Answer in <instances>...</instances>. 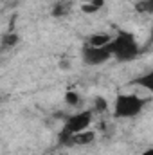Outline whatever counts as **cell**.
Returning a JSON list of instances; mask_svg holds the SVG:
<instances>
[{
	"mask_svg": "<svg viewBox=\"0 0 153 155\" xmlns=\"http://www.w3.org/2000/svg\"><path fill=\"white\" fill-rule=\"evenodd\" d=\"M112 56L119 61H130L139 56V45L130 33H119L108 45Z\"/></svg>",
	"mask_w": 153,
	"mask_h": 155,
	"instance_id": "cell-1",
	"label": "cell"
},
{
	"mask_svg": "<svg viewBox=\"0 0 153 155\" xmlns=\"http://www.w3.org/2000/svg\"><path fill=\"white\" fill-rule=\"evenodd\" d=\"M144 101L135 94H119L114 101V116L119 119H130L142 112Z\"/></svg>",
	"mask_w": 153,
	"mask_h": 155,
	"instance_id": "cell-2",
	"label": "cell"
},
{
	"mask_svg": "<svg viewBox=\"0 0 153 155\" xmlns=\"http://www.w3.org/2000/svg\"><path fill=\"white\" fill-rule=\"evenodd\" d=\"M92 123V112L90 110H83V112H77L74 116H70L65 121V126L60 134V143L61 144H70V139L74 134H79L83 130H86Z\"/></svg>",
	"mask_w": 153,
	"mask_h": 155,
	"instance_id": "cell-3",
	"label": "cell"
},
{
	"mask_svg": "<svg viewBox=\"0 0 153 155\" xmlns=\"http://www.w3.org/2000/svg\"><path fill=\"white\" fill-rule=\"evenodd\" d=\"M112 56L110 49L108 47H92V45H86L83 49V61L86 65H101V63H106Z\"/></svg>",
	"mask_w": 153,
	"mask_h": 155,
	"instance_id": "cell-4",
	"label": "cell"
},
{
	"mask_svg": "<svg viewBox=\"0 0 153 155\" xmlns=\"http://www.w3.org/2000/svg\"><path fill=\"white\" fill-rule=\"evenodd\" d=\"M94 139H96V132H92V130H83V132L72 135L69 146H85V144H90Z\"/></svg>",
	"mask_w": 153,
	"mask_h": 155,
	"instance_id": "cell-5",
	"label": "cell"
},
{
	"mask_svg": "<svg viewBox=\"0 0 153 155\" xmlns=\"http://www.w3.org/2000/svg\"><path fill=\"white\" fill-rule=\"evenodd\" d=\"M112 40H114V36H110L106 33H97V35L90 36L88 45H92V47H108L112 43Z\"/></svg>",
	"mask_w": 153,
	"mask_h": 155,
	"instance_id": "cell-6",
	"label": "cell"
},
{
	"mask_svg": "<svg viewBox=\"0 0 153 155\" xmlns=\"http://www.w3.org/2000/svg\"><path fill=\"white\" fill-rule=\"evenodd\" d=\"M69 4L67 2H58V4H54V7H52V16H56V18H60V16H65L67 13H69Z\"/></svg>",
	"mask_w": 153,
	"mask_h": 155,
	"instance_id": "cell-7",
	"label": "cell"
},
{
	"mask_svg": "<svg viewBox=\"0 0 153 155\" xmlns=\"http://www.w3.org/2000/svg\"><path fill=\"white\" fill-rule=\"evenodd\" d=\"M16 43H18V36L16 35H4V38H2V47L4 49H11Z\"/></svg>",
	"mask_w": 153,
	"mask_h": 155,
	"instance_id": "cell-8",
	"label": "cell"
},
{
	"mask_svg": "<svg viewBox=\"0 0 153 155\" xmlns=\"http://www.w3.org/2000/svg\"><path fill=\"white\" fill-rule=\"evenodd\" d=\"M65 103H67L69 107H77V105H79V96H77V92L69 90V92L65 94Z\"/></svg>",
	"mask_w": 153,
	"mask_h": 155,
	"instance_id": "cell-9",
	"label": "cell"
},
{
	"mask_svg": "<svg viewBox=\"0 0 153 155\" xmlns=\"http://www.w3.org/2000/svg\"><path fill=\"white\" fill-rule=\"evenodd\" d=\"M137 11L141 13H153V0H144L137 4Z\"/></svg>",
	"mask_w": 153,
	"mask_h": 155,
	"instance_id": "cell-10",
	"label": "cell"
},
{
	"mask_svg": "<svg viewBox=\"0 0 153 155\" xmlns=\"http://www.w3.org/2000/svg\"><path fill=\"white\" fill-rule=\"evenodd\" d=\"M96 110L97 112H106L108 110V103L105 97H96Z\"/></svg>",
	"mask_w": 153,
	"mask_h": 155,
	"instance_id": "cell-11",
	"label": "cell"
},
{
	"mask_svg": "<svg viewBox=\"0 0 153 155\" xmlns=\"http://www.w3.org/2000/svg\"><path fill=\"white\" fill-rule=\"evenodd\" d=\"M81 11H83V13H86V15H92V13H97V11H99V7H97V5H94L92 2H88V4H83V5H81Z\"/></svg>",
	"mask_w": 153,
	"mask_h": 155,
	"instance_id": "cell-12",
	"label": "cell"
},
{
	"mask_svg": "<svg viewBox=\"0 0 153 155\" xmlns=\"http://www.w3.org/2000/svg\"><path fill=\"white\" fill-rule=\"evenodd\" d=\"M90 2H92V4H94V5H97V7H99V9H101V7H103V5H105V0H90Z\"/></svg>",
	"mask_w": 153,
	"mask_h": 155,
	"instance_id": "cell-13",
	"label": "cell"
},
{
	"mask_svg": "<svg viewBox=\"0 0 153 155\" xmlns=\"http://www.w3.org/2000/svg\"><path fill=\"white\" fill-rule=\"evenodd\" d=\"M141 155H153V148H150V150H146V152H142Z\"/></svg>",
	"mask_w": 153,
	"mask_h": 155,
	"instance_id": "cell-14",
	"label": "cell"
},
{
	"mask_svg": "<svg viewBox=\"0 0 153 155\" xmlns=\"http://www.w3.org/2000/svg\"><path fill=\"white\" fill-rule=\"evenodd\" d=\"M150 41L153 43V29H151V36H150Z\"/></svg>",
	"mask_w": 153,
	"mask_h": 155,
	"instance_id": "cell-15",
	"label": "cell"
}]
</instances>
